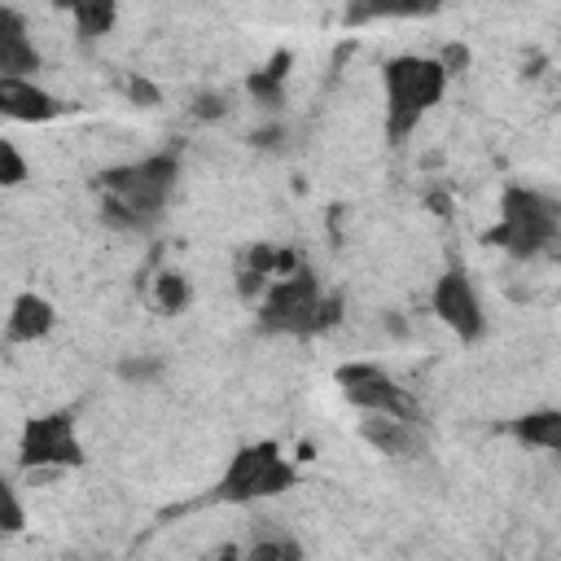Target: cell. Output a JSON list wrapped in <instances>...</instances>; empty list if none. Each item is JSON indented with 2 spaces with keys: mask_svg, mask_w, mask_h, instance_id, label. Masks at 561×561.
<instances>
[{
  "mask_svg": "<svg viewBox=\"0 0 561 561\" xmlns=\"http://www.w3.org/2000/svg\"><path fill=\"white\" fill-rule=\"evenodd\" d=\"M39 44L22 9L0 4V75H39Z\"/></svg>",
  "mask_w": 561,
  "mask_h": 561,
  "instance_id": "obj_12",
  "label": "cell"
},
{
  "mask_svg": "<svg viewBox=\"0 0 561 561\" xmlns=\"http://www.w3.org/2000/svg\"><path fill=\"white\" fill-rule=\"evenodd\" d=\"M561 241V197L539 184H504L500 193V219L486 228V245L517 263H535L557 254Z\"/></svg>",
  "mask_w": 561,
  "mask_h": 561,
  "instance_id": "obj_3",
  "label": "cell"
},
{
  "mask_svg": "<svg viewBox=\"0 0 561 561\" xmlns=\"http://www.w3.org/2000/svg\"><path fill=\"white\" fill-rule=\"evenodd\" d=\"M451 75L434 53H399L381 66V101H386V140L403 145L421 118L447 96Z\"/></svg>",
  "mask_w": 561,
  "mask_h": 561,
  "instance_id": "obj_4",
  "label": "cell"
},
{
  "mask_svg": "<svg viewBox=\"0 0 561 561\" xmlns=\"http://www.w3.org/2000/svg\"><path fill=\"white\" fill-rule=\"evenodd\" d=\"M342 311H346L342 289H329L307 263H294L259 294L254 324L259 333L272 337H324L329 329L342 324Z\"/></svg>",
  "mask_w": 561,
  "mask_h": 561,
  "instance_id": "obj_2",
  "label": "cell"
},
{
  "mask_svg": "<svg viewBox=\"0 0 561 561\" xmlns=\"http://www.w3.org/2000/svg\"><path fill=\"white\" fill-rule=\"evenodd\" d=\"M127 92H131L136 101H158V92H153V83H145V79H127Z\"/></svg>",
  "mask_w": 561,
  "mask_h": 561,
  "instance_id": "obj_25",
  "label": "cell"
},
{
  "mask_svg": "<svg viewBox=\"0 0 561 561\" xmlns=\"http://www.w3.org/2000/svg\"><path fill=\"white\" fill-rule=\"evenodd\" d=\"M508 434H513L522 447L561 451V412H557V408H530V412H522V416L508 421Z\"/></svg>",
  "mask_w": 561,
  "mask_h": 561,
  "instance_id": "obj_15",
  "label": "cell"
},
{
  "mask_svg": "<svg viewBox=\"0 0 561 561\" xmlns=\"http://www.w3.org/2000/svg\"><path fill=\"white\" fill-rule=\"evenodd\" d=\"M18 465L26 473H53V469H75L83 465V438H79V421L70 408H53L39 412L22 425L18 434Z\"/></svg>",
  "mask_w": 561,
  "mask_h": 561,
  "instance_id": "obj_6",
  "label": "cell"
},
{
  "mask_svg": "<svg viewBox=\"0 0 561 561\" xmlns=\"http://www.w3.org/2000/svg\"><path fill=\"white\" fill-rule=\"evenodd\" d=\"M241 557H250V561H302L307 548H302V539L285 522L259 517L254 530H250V539L241 543Z\"/></svg>",
  "mask_w": 561,
  "mask_h": 561,
  "instance_id": "obj_13",
  "label": "cell"
},
{
  "mask_svg": "<svg viewBox=\"0 0 561 561\" xmlns=\"http://www.w3.org/2000/svg\"><path fill=\"white\" fill-rule=\"evenodd\" d=\"M337 390L355 412H373V416H403V421H421V399L390 377L381 364L373 359H355L337 368Z\"/></svg>",
  "mask_w": 561,
  "mask_h": 561,
  "instance_id": "obj_7",
  "label": "cell"
},
{
  "mask_svg": "<svg viewBox=\"0 0 561 561\" xmlns=\"http://www.w3.org/2000/svg\"><path fill=\"white\" fill-rule=\"evenodd\" d=\"M79 31V39H101L118 22V0H53Z\"/></svg>",
  "mask_w": 561,
  "mask_h": 561,
  "instance_id": "obj_16",
  "label": "cell"
},
{
  "mask_svg": "<svg viewBox=\"0 0 561 561\" xmlns=\"http://www.w3.org/2000/svg\"><path fill=\"white\" fill-rule=\"evenodd\" d=\"M438 61H443V70L447 75H460V70H469V48L465 44H447L443 53H434Z\"/></svg>",
  "mask_w": 561,
  "mask_h": 561,
  "instance_id": "obj_24",
  "label": "cell"
},
{
  "mask_svg": "<svg viewBox=\"0 0 561 561\" xmlns=\"http://www.w3.org/2000/svg\"><path fill=\"white\" fill-rule=\"evenodd\" d=\"M114 377L123 386H158L167 377V355H158V351H131V355H123L114 364Z\"/></svg>",
  "mask_w": 561,
  "mask_h": 561,
  "instance_id": "obj_19",
  "label": "cell"
},
{
  "mask_svg": "<svg viewBox=\"0 0 561 561\" xmlns=\"http://www.w3.org/2000/svg\"><path fill=\"white\" fill-rule=\"evenodd\" d=\"M53 329H57V307H53V298H44L39 289L13 294L9 316H4V342H9V346H35V342H44Z\"/></svg>",
  "mask_w": 561,
  "mask_h": 561,
  "instance_id": "obj_11",
  "label": "cell"
},
{
  "mask_svg": "<svg viewBox=\"0 0 561 561\" xmlns=\"http://www.w3.org/2000/svg\"><path fill=\"white\" fill-rule=\"evenodd\" d=\"M289 53H276L263 70H254L250 79H245V92L259 101V105H267V110H276V105H285V75H289Z\"/></svg>",
  "mask_w": 561,
  "mask_h": 561,
  "instance_id": "obj_17",
  "label": "cell"
},
{
  "mask_svg": "<svg viewBox=\"0 0 561 561\" xmlns=\"http://www.w3.org/2000/svg\"><path fill=\"white\" fill-rule=\"evenodd\" d=\"M149 302H153L162 316H180V311L193 302V285H188V276H184V272H175V267H162V272L153 276Z\"/></svg>",
  "mask_w": 561,
  "mask_h": 561,
  "instance_id": "obj_18",
  "label": "cell"
},
{
  "mask_svg": "<svg viewBox=\"0 0 561 561\" xmlns=\"http://www.w3.org/2000/svg\"><path fill=\"white\" fill-rule=\"evenodd\" d=\"M443 0H351L342 22L346 26H373V22H412L438 13Z\"/></svg>",
  "mask_w": 561,
  "mask_h": 561,
  "instance_id": "obj_14",
  "label": "cell"
},
{
  "mask_svg": "<svg viewBox=\"0 0 561 561\" xmlns=\"http://www.w3.org/2000/svg\"><path fill=\"white\" fill-rule=\"evenodd\" d=\"M180 175H184V158L175 149H153L145 158L105 167L96 175V219L110 232L149 237L167 219Z\"/></svg>",
  "mask_w": 561,
  "mask_h": 561,
  "instance_id": "obj_1",
  "label": "cell"
},
{
  "mask_svg": "<svg viewBox=\"0 0 561 561\" xmlns=\"http://www.w3.org/2000/svg\"><path fill=\"white\" fill-rule=\"evenodd\" d=\"M430 311L434 320L465 346H478L486 333H491V316L482 307V294H478V280L456 263V267H443L434 289H430Z\"/></svg>",
  "mask_w": 561,
  "mask_h": 561,
  "instance_id": "obj_8",
  "label": "cell"
},
{
  "mask_svg": "<svg viewBox=\"0 0 561 561\" xmlns=\"http://www.w3.org/2000/svg\"><path fill=\"white\" fill-rule=\"evenodd\" d=\"M66 105L57 92H48L35 75H0V118L4 123H22V127H39L61 118Z\"/></svg>",
  "mask_w": 561,
  "mask_h": 561,
  "instance_id": "obj_9",
  "label": "cell"
},
{
  "mask_svg": "<svg viewBox=\"0 0 561 561\" xmlns=\"http://www.w3.org/2000/svg\"><path fill=\"white\" fill-rule=\"evenodd\" d=\"M26 526V504H22V491L13 486L9 473H0V535H18Z\"/></svg>",
  "mask_w": 561,
  "mask_h": 561,
  "instance_id": "obj_20",
  "label": "cell"
},
{
  "mask_svg": "<svg viewBox=\"0 0 561 561\" xmlns=\"http://www.w3.org/2000/svg\"><path fill=\"white\" fill-rule=\"evenodd\" d=\"M359 438L377 456H390V460H416V456H425V430H421V421L359 412Z\"/></svg>",
  "mask_w": 561,
  "mask_h": 561,
  "instance_id": "obj_10",
  "label": "cell"
},
{
  "mask_svg": "<svg viewBox=\"0 0 561 561\" xmlns=\"http://www.w3.org/2000/svg\"><path fill=\"white\" fill-rule=\"evenodd\" d=\"M232 105H228V96L224 92H197L193 96V118H202V123H215V118H224Z\"/></svg>",
  "mask_w": 561,
  "mask_h": 561,
  "instance_id": "obj_23",
  "label": "cell"
},
{
  "mask_svg": "<svg viewBox=\"0 0 561 561\" xmlns=\"http://www.w3.org/2000/svg\"><path fill=\"white\" fill-rule=\"evenodd\" d=\"M26 175H31L26 153L0 136V188H18V184H26Z\"/></svg>",
  "mask_w": 561,
  "mask_h": 561,
  "instance_id": "obj_21",
  "label": "cell"
},
{
  "mask_svg": "<svg viewBox=\"0 0 561 561\" xmlns=\"http://www.w3.org/2000/svg\"><path fill=\"white\" fill-rule=\"evenodd\" d=\"M285 140H289V123H285V118H267L263 127H254V131H250V145H254V149H263V153H280V149H285Z\"/></svg>",
  "mask_w": 561,
  "mask_h": 561,
  "instance_id": "obj_22",
  "label": "cell"
},
{
  "mask_svg": "<svg viewBox=\"0 0 561 561\" xmlns=\"http://www.w3.org/2000/svg\"><path fill=\"white\" fill-rule=\"evenodd\" d=\"M294 486H298V465L285 456V447L276 438H254L228 456V465L219 469V478L210 486V500L237 504V508H259L267 500H280Z\"/></svg>",
  "mask_w": 561,
  "mask_h": 561,
  "instance_id": "obj_5",
  "label": "cell"
}]
</instances>
